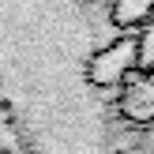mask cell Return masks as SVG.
I'll list each match as a JSON object with an SVG mask.
<instances>
[{"label": "cell", "mask_w": 154, "mask_h": 154, "mask_svg": "<svg viewBox=\"0 0 154 154\" xmlns=\"http://www.w3.org/2000/svg\"><path fill=\"white\" fill-rule=\"evenodd\" d=\"M102 45L90 0H0V117L23 154H120L113 98L90 90Z\"/></svg>", "instance_id": "obj_1"}, {"label": "cell", "mask_w": 154, "mask_h": 154, "mask_svg": "<svg viewBox=\"0 0 154 154\" xmlns=\"http://www.w3.org/2000/svg\"><path fill=\"white\" fill-rule=\"evenodd\" d=\"M135 72H139V64H135V34H117L109 42H102L87 60L90 90H98L105 98H113Z\"/></svg>", "instance_id": "obj_2"}, {"label": "cell", "mask_w": 154, "mask_h": 154, "mask_svg": "<svg viewBox=\"0 0 154 154\" xmlns=\"http://www.w3.org/2000/svg\"><path fill=\"white\" fill-rule=\"evenodd\" d=\"M113 117L128 128H150L154 124V75L135 72L113 94Z\"/></svg>", "instance_id": "obj_3"}, {"label": "cell", "mask_w": 154, "mask_h": 154, "mask_svg": "<svg viewBox=\"0 0 154 154\" xmlns=\"http://www.w3.org/2000/svg\"><path fill=\"white\" fill-rule=\"evenodd\" d=\"M105 19L117 34H139L154 19V0H109Z\"/></svg>", "instance_id": "obj_4"}, {"label": "cell", "mask_w": 154, "mask_h": 154, "mask_svg": "<svg viewBox=\"0 0 154 154\" xmlns=\"http://www.w3.org/2000/svg\"><path fill=\"white\" fill-rule=\"evenodd\" d=\"M135 64L143 75H154V19L135 34Z\"/></svg>", "instance_id": "obj_5"}, {"label": "cell", "mask_w": 154, "mask_h": 154, "mask_svg": "<svg viewBox=\"0 0 154 154\" xmlns=\"http://www.w3.org/2000/svg\"><path fill=\"white\" fill-rule=\"evenodd\" d=\"M0 154H23L19 150V143H15V135H11V128H8V120L0 117Z\"/></svg>", "instance_id": "obj_6"}, {"label": "cell", "mask_w": 154, "mask_h": 154, "mask_svg": "<svg viewBox=\"0 0 154 154\" xmlns=\"http://www.w3.org/2000/svg\"><path fill=\"white\" fill-rule=\"evenodd\" d=\"M120 154H154V150H147V147H143V150H135V147H124Z\"/></svg>", "instance_id": "obj_7"}]
</instances>
